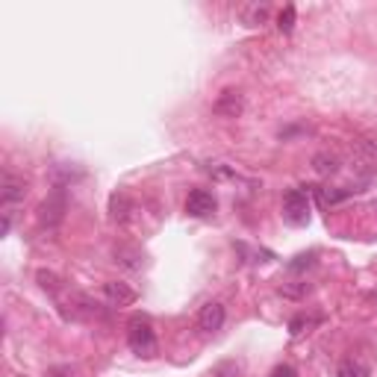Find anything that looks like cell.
<instances>
[{"label":"cell","mask_w":377,"mask_h":377,"mask_svg":"<svg viewBox=\"0 0 377 377\" xmlns=\"http://www.w3.org/2000/svg\"><path fill=\"white\" fill-rule=\"evenodd\" d=\"M336 377H369V369H365L363 363H356V360H345L339 365V374Z\"/></svg>","instance_id":"5bb4252c"},{"label":"cell","mask_w":377,"mask_h":377,"mask_svg":"<svg viewBox=\"0 0 377 377\" xmlns=\"http://www.w3.org/2000/svg\"><path fill=\"white\" fill-rule=\"evenodd\" d=\"M271 377H297V372L292 369V365H277V369L271 372Z\"/></svg>","instance_id":"ac0fdd59"},{"label":"cell","mask_w":377,"mask_h":377,"mask_svg":"<svg viewBox=\"0 0 377 377\" xmlns=\"http://www.w3.org/2000/svg\"><path fill=\"white\" fill-rule=\"evenodd\" d=\"M130 210H133V204H130V197L127 195H112V201H109V212H112L115 221H127L130 218Z\"/></svg>","instance_id":"7c38bea8"},{"label":"cell","mask_w":377,"mask_h":377,"mask_svg":"<svg viewBox=\"0 0 377 377\" xmlns=\"http://www.w3.org/2000/svg\"><path fill=\"white\" fill-rule=\"evenodd\" d=\"M127 345H130V351L145 356V360H151L160 351V342H156V330L154 324L147 319H133L127 324Z\"/></svg>","instance_id":"6da1fadb"},{"label":"cell","mask_w":377,"mask_h":377,"mask_svg":"<svg viewBox=\"0 0 377 377\" xmlns=\"http://www.w3.org/2000/svg\"><path fill=\"white\" fill-rule=\"evenodd\" d=\"M224 319H227L224 306L218 301H210L206 306H201V313H197V327H201L204 333H215L224 327Z\"/></svg>","instance_id":"52a82bcc"},{"label":"cell","mask_w":377,"mask_h":377,"mask_svg":"<svg viewBox=\"0 0 377 377\" xmlns=\"http://www.w3.org/2000/svg\"><path fill=\"white\" fill-rule=\"evenodd\" d=\"M104 295H106V301L112 306H130V304H136V297H138L133 286H127L121 280L104 283Z\"/></svg>","instance_id":"ba28073f"},{"label":"cell","mask_w":377,"mask_h":377,"mask_svg":"<svg viewBox=\"0 0 377 377\" xmlns=\"http://www.w3.org/2000/svg\"><path fill=\"white\" fill-rule=\"evenodd\" d=\"M38 283H42V289H56V277L53 274H47V271H38Z\"/></svg>","instance_id":"e0dca14e"},{"label":"cell","mask_w":377,"mask_h":377,"mask_svg":"<svg viewBox=\"0 0 377 377\" xmlns=\"http://www.w3.org/2000/svg\"><path fill=\"white\" fill-rule=\"evenodd\" d=\"M242 109H245V97H242V92H236V88H224L212 104V112L221 118H236V115H242Z\"/></svg>","instance_id":"8992f818"},{"label":"cell","mask_w":377,"mask_h":377,"mask_svg":"<svg viewBox=\"0 0 377 377\" xmlns=\"http://www.w3.org/2000/svg\"><path fill=\"white\" fill-rule=\"evenodd\" d=\"M65 210H68V197L62 192V186H56V192L47 197V201L42 204V210H38V221H42L45 227H56L65 218Z\"/></svg>","instance_id":"3957f363"},{"label":"cell","mask_w":377,"mask_h":377,"mask_svg":"<svg viewBox=\"0 0 377 377\" xmlns=\"http://www.w3.org/2000/svg\"><path fill=\"white\" fill-rule=\"evenodd\" d=\"M0 197H3V206L12 210L15 204H21L27 197V180H24V177H18V174H12V171H6L3 183H0Z\"/></svg>","instance_id":"5b68a950"},{"label":"cell","mask_w":377,"mask_h":377,"mask_svg":"<svg viewBox=\"0 0 377 377\" xmlns=\"http://www.w3.org/2000/svg\"><path fill=\"white\" fill-rule=\"evenodd\" d=\"M215 195L212 192H206V188H192L186 197V212L188 215H195V218H210L215 212Z\"/></svg>","instance_id":"277c9868"},{"label":"cell","mask_w":377,"mask_h":377,"mask_svg":"<svg viewBox=\"0 0 377 377\" xmlns=\"http://www.w3.org/2000/svg\"><path fill=\"white\" fill-rule=\"evenodd\" d=\"M354 154H356V156H363L365 162L377 165V138H360V142L354 145Z\"/></svg>","instance_id":"4fadbf2b"},{"label":"cell","mask_w":377,"mask_h":377,"mask_svg":"<svg viewBox=\"0 0 377 377\" xmlns=\"http://www.w3.org/2000/svg\"><path fill=\"white\" fill-rule=\"evenodd\" d=\"M115 263H118V265H124V269H130V271H142V265H145V254L130 251V247H118V251H115Z\"/></svg>","instance_id":"30bf717a"},{"label":"cell","mask_w":377,"mask_h":377,"mask_svg":"<svg viewBox=\"0 0 377 377\" xmlns=\"http://www.w3.org/2000/svg\"><path fill=\"white\" fill-rule=\"evenodd\" d=\"M295 18H297V12H295V6L289 3L280 12V18H277V27H280V33H292L295 29Z\"/></svg>","instance_id":"9a60e30c"},{"label":"cell","mask_w":377,"mask_h":377,"mask_svg":"<svg viewBox=\"0 0 377 377\" xmlns=\"http://www.w3.org/2000/svg\"><path fill=\"white\" fill-rule=\"evenodd\" d=\"M283 218L292 227H304L310 221V197H306L304 188H289L283 195Z\"/></svg>","instance_id":"7a4b0ae2"},{"label":"cell","mask_w":377,"mask_h":377,"mask_svg":"<svg viewBox=\"0 0 377 377\" xmlns=\"http://www.w3.org/2000/svg\"><path fill=\"white\" fill-rule=\"evenodd\" d=\"M313 168H315V174L330 177V174L339 171V156L321 151V154H315V156H313Z\"/></svg>","instance_id":"9c48e42d"},{"label":"cell","mask_w":377,"mask_h":377,"mask_svg":"<svg viewBox=\"0 0 377 377\" xmlns=\"http://www.w3.org/2000/svg\"><path fill=\"white\" fill-rule=\"evenodd\" d=\"M313 260H315V254H301V256H295V263L289 265L292 271H301V269H310L313 265Z\"/></svg>","instance_id":"2e32d148"},{"label":"cell","mask_w":377,"mask_h":377,"mask_svg":"<svg viewBox=\"0 0 377 377\" xmlns=\"http://www.w3.org/2000/svg\"><path fill=\"white\" fill-rule=\"evenodd\" d=\"M304 324H310V321H306V319H295V321L289 324V327H292V336L301 333V327H304Z\"/></svg>","instance_id":"d6986e66"},{"label":"cell","mask_w":377,"mask_h":377,"mask_svg":"<svg viewBox=\"0 0 377 377\" xmlns=\"http://www.w3.org/2000/svg\"><path fill=\"white\" fill-rule=\"evenodd\" d=\"M242 21H245L247 27H260V24H265V21H269V6H265V3H251V6H245V9H242Z\"/></svg>","instance_id":"8fae6325"},{"label":"cell","mask_w":377,"mask_h":377,"mask_svg":"<svg viewBox=\"0 0 377 377\" xmlns=\"http://www.w3.org/2000/svg\"><path fill=\"white\" fill-rule=\"evenodd\" d=\"M45 377H68V369H51Z\"/></svg>","instance_id":"ffe728a7"}]
</instances>
